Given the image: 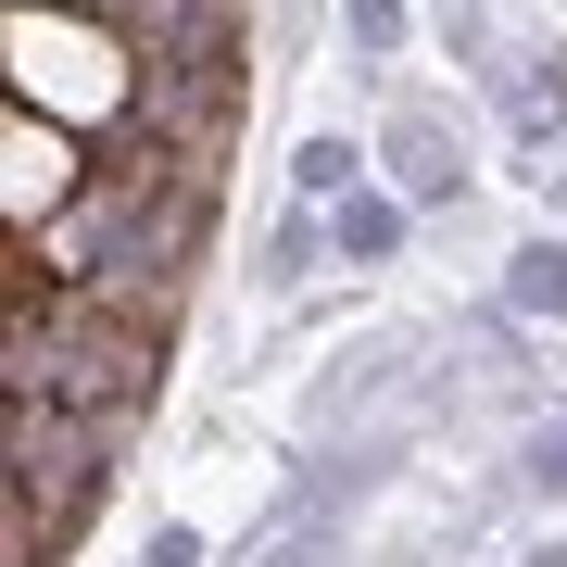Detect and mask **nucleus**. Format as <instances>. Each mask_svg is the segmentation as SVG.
<instances>
[{
    "label": "nucleus",
    "mask_w": 567,
    "mask_h": 567,
    "mask_svg": "<svg viewBox=\"0 0 567 567\" xmlns=\"http://www.w3.org/2000/svg\"><path fill=\"white\" fill-rule=\"evenodd\" d=\"M379 177L404 189L416 215H454L466 189H480V164H466V126L442 89H416V76H379Z\"/></svg>",
    "instance_id": "obj_1"
},
{
    "label": "nucleus",
    "mask_w": 567,
    "mask_h": 567,
    "mask_svg": "<svg viewBox=\"0 0 567 567\" xmlns=\"http://www.w3.org/2000/svg\"><path fill=\"white\" fill-rule=\"evenodd\" d=\"M480 102H492V126H505L517 152H555L567 140V51H505L480 76Z\"/></svg>",
    "instance_id": "obj_2"
},
{
    "label": "nucleus",
    "mask_w": 567,
    "mask_h": 567,
    "mask_svg": "<svg viewBox=\"0 0 567 567\" xmlns=\"http://www.w3.org/2000/svg\"><path fill=\"white\" fill-rule=\"evenodd\" d=\"M328 240H341V278H391L404 240H416V203H404L391 177H365L353 203H328Z\"/></svg>",
    "instance_id": "obj_3"
},
{
    "label": "nucleus",
    "mask_w": 567,
    "mask_h": 567,
    "mask_svg": "<svg viewBox=\"0 0 567 567\" xmlns=\"http://www.w3.org/2000/svg\"><path fill=\"white\" fill-rule=\"evenodd\" d=\"M316 265H341V240H328V203H278V215H265V265H252V290L303 303Z\"/></svg>",
    "instance_id": "obj_4"
},
{
    "label": "nucleus",
    "mask_w": 567,
    "mask_h": 567,
    "mask_svg": "<svg viewBox=\"0 0 567 567\" xmlns=\"http://www.w3.org/2000/svg\"><path fill=\"white\" fill-rule=\"evenodd\" d=\"M492 303H505L517 328H567V227H529V240L505 252V278H492Z\"/></svg>",
    "instance_id": "obj_5"
},
{
    "label": "nucleus",
    "mask_w": 567,
    "mask_h": 567,
    "mask_svg": "<svg viewBox=\"0 0 567 567\" xmlns=\"http://www.w3.org/2000/svg\"><path fill=\"white\" fill-rule=\"evenodd\" d=\"M365 177H379V140H353V126H316L290 152V203H353Z\"/></svg>",
    "instance_id": "obj_6"
},
{
    "label": "nucleus",
    "mask_w": 567,
    "mask_h": 567,
    "mask_svg": "<svg viewBox=\"0 0 567 567\" xmlns=\"http://www.w3.org/2000/svg\"><path fill=\"white\" fill-rule=\"evenodd\" d=\"M328 13H341V51L365 63V89L404 76V51H416V0H328Z\"/></svg>",
    "instance_id": "obj_7"
},
{
    "label": "nucleus",
    "mask_w": 567,
    "mask_h": 567,
    "mask_svg": "<svg viewBox=\"0 0 567 567\" xmlns=\"http://www.w3.org/2000/svg\"><path fill=\"white\" fill-rule=\"evenodd\" d=\"M429 25H442V51H454V76H466V89L505 63V13H492V0H429Z\"/></svg>",
    "instance_id": "obj_8"
},
{
    "label": "nucleus",
    "mask_w": 567,
    "mask_h": 567,
    "mask_svg": "<svg viewBox=\"0 0 567 567\" xmlns=\"http://www.w3.org/2000/svg\"><path fill=\"white\" fill-rule=\"evenodd\" d=\"M517 492H529V505H555V517H567V404H543V416L517 429Z\"/></svg>",
    "instance_id": "obj_9"
},
{
    "label": "nucleus",
    "mask_w": 567,
    "mask_h": 567,
    "mask_svg": "<svg viewBox=\"0 0 567 567\" xmlns=\"http://www.w3.org/2000/svg\"><path fill=\"white\" fill-rule=\"evenodd\" d=\"M215 543H203V529H189V517H152V543H140V567H203Z\"/></svg>",
    "instance_id": "obj_10"
},
{
    "label": "nucleus",
    "mask_w": 567,
    "mask_h": 567,
    "mask_svg": "<svg viewBox=\"0 0 567 567\" xmlns=\"http://www.w3.org/2000/svg\"><path fill=\"white\" fill-rule=\"evenodd\" d=\"M517 567H567V529H543V543H517Z\"/></svg>",
    "instance_id": "obj_11"
}]
</instances>
